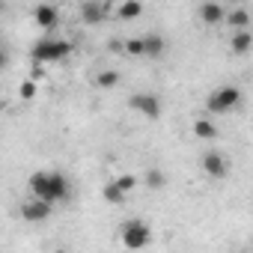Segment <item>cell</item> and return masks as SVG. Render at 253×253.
<instances>
[{"label":"cell","mask_w":253,"mask_h":253,"mask_svg":"<svg viewBox=\"0 0 253 253\" xmlns=\"http://www.w3.org/2000/svg\"><path fill=\"white\" fill-rule=\"evenodd\" d=\"M30 191H33V197H42L48 203H63V200H69L72 185L57 170H39L30 176Z\"/></svg>","instance_id":"1"},{"label":"cell","mask_w":253,"mask_h":253,"mask_svg":"<svg viewBox=\"0 0 253 253\" xmlns=\"http://www.w3.org/2000/svg\"><path fill=\"white\" fill-rule=\"evenodd\" d=\"M72 51H75L72 42L45 36V39H39V42L30 48V60H33V63H63Z\"/></svg>","instance_id":"2"},{"label":"cell","mask_w":253,"mask_h":253,"mask_svg":"<svg viewBox=\"0 0 253 253\" xmlns=\"http://www.w3.org/2000/svg\"><path fill=\"white\" fill-rule=\"evenodd\" d=\"M119 238H122V247H128V250H143L149 241H152V229L149 223L143 220H125L119 226Z\"/></svg>","instance_id":"3"},{"label":"cell","mask_w":253,"mask_h":253,"mask_svg":"<svg viewBox=\"0 0 253 253\" xmlns=\"http://www.w3.org/2000/svg\"><path fill=\"white\" fill-rule=\"evenodd\" d=\"M241 101H244V95H241L238 86H220L209 95L206 110L209 113H232L235 107H241Z\"/></svg>","instance_id":"4"},{"label":"cell","mask_w":253,"mask_h":253,"mask_svg":"<svg viewBox=\"0 0 253 253\" xmlns=\"http://www.w3.org/2000/svg\"><path fill=\"white\" fill-rule=\"evenodd\" d=\"M128 107H131L134 113L146 116V119H158V116H161V98H158L155 92H134V95L128 98Z\"/></svg>","instance_id":"5"},{"label":"cell","mask_w":253,"mask_h":253,"mask_svg":"<svg viewBox=\"0 0 253 253\" xmlns=\"http://www.w3.org/2000/svg\"><path fill=\"white\" fill-rule=\"evenodd\" d=\"M51 211H54V203H48V200H42V197H33V200H27V203L21 206V217L30 220V223H42V220H48Z\"/></svg>","instance_id":"6"},{"label":"cell","mask_w":253,"mask_h":253,"mask_svg":"<svg viewBox=\"0 0 253 253\" xmlns=\"http://www.w3.org/2000/svg\"><path fill=\"white\" fill-rule=\"evenodd\" d=\"M33 21H36V27H39V30L54 33V30H57V24H60V9H57L54 3H39V6L33 9Z\"/></svg>","instance_id":"7"},{"label":"cell","mask_w":253,"mask_h":253,"mask_svg":"<svg viewBox=\"0 0 253 253\" xmlns=\"http://www.w3.org/2000/svg\"><path fill=\"white\" fill-rule=\"evenodd\" d=\"M203 170H206V176H211L214 182H220V179H226V173H229V164H226V158L220 155V152H206L203 155Z\"/></svg>","instance_id":"8"},{"label":"cell","mask_w":253,"mask_h":253,"mask_svg":"<svg viewBox=\"0 0 253 253\" xmlns=\"http://www.w3.org/2000/svg\"><path fill=\"white\" fill-rule=\"evenodd\" d=\"M200 21L206 27H217L220 21H226V9L217 3V0H206V3L200 6Z\"/></svg>","instance_id":"9"},{"label":"cell","mask_w":253,"mask_h":253,"mask_svg":"<svg viewBox=\"0 0 253 253\" xmlns=\"http://www.w3.org/2000/svg\"><path fill=\"white\" fill-rule=\"evenodd\" d=\"M81 21H84L86 27L101 24V21H104V6L98 3V0H84V3H81Z\"/></svg>","instance_id":"10"},{"label":"cell","mask_w":253,"mask_h":253,"mask_svg":"<svg viewBox=\"0 0 253 253\" xmlns=\"http://www.w3.org/2000/svg\"><path fill=\"white\" fill-rule=\"evenodd\" d=\"M250 48H253V33H250L247 27H244V30H235L232 39H229V51L241 57V54H247Z\"/></svg>","instance_id":"11"},{"label":"cell","mask_w":253,"mask_h":253,"mask_svg":"<svg viewBox=\"0 0 253 253\" xmlns=\"http://www.w3.org/2000/svg\"><path fill=\"white\" fill-rule=\"evenodd\" d=\"M143 15V0H122L119 9H116V18L119 21H134Z\"/></svg>","instance_id":"12"},{"label":"cell","mask_w":253,"mask_h":253,"mask_svg":"<svg viewBox=\"0 0 253 253\" xmlns=\"http://www.w3.org/2000/svg\"><path fill=\"white\" fill-rule=\"evenodd\" d=\"M101 197H104L110 206H122V203H125V191H122V185H119L116 179H110V182L101 188Z\"/></svg>","instance_id":"13"},{"label":"cell","mask_w":253,"mask_h":253,"mask_svg":"<svg viewBox=\"0 0 253 253\" xmlns=\"http://www.w3.org/2000/svg\"><path fill=\"white\" fill-rule=\"evenodd\" d=\"M194 134H197L200 140H214L220 131H217V125H214L211 119H206V116H203V119H197V122H194Z\"/></svg>","instance_id":"14"},{"label":"cell","mask_w":253,"mask_h":253,"mask_svg":"<svg viewBox=\"0 0 253 253\" xmlns=\"http://www.w3.org/2000/svg\"><path fill=\"white\" fill-rule=\"evenodd\" d=\"M119 84H122V75H119L116 69H104V72L95 75V86H98V89H113V86H119Z\"/></svg>","instance_id":"15"},{"label":"cell","mask_w":253,"mask_h":253,"mask_svg":"<svg viewBox=\"0 0 253 253\" xmlns=\"http://www.w3.org/2000/svg\"><path fill=\"white\" fill-rule=\"evenodd\" d=\"M143 185H146L149 191H161V188H167V173L158 170V167H152V170L143 173Z\"/></svg>","instance_id":"16"},{"label":"cell","mask_w":253,"mask_h":253,"mask_svg":"<svg viewBox=\"0 0 253 253\" xmlns=\"http://www.w3.org/2000/svg\"><path fill=\"white\" fill-rule=\"evenodd\" d=\"M226 24H229L232 30H244V27L250 24V12H247L244 6H235L232 12H226Z\"/></svg>","instance_id":"17"},{"label":"cell","mask_w":253,"mask_h":253,"mask_svg":"<svg viewBox=\"0 0 253 253\" xmlns=\"http://www.w3.org/2000/svg\"><path fill=\"white\" fill-rule=\"evenodd\" d=\"M146 39V57L149 60H155V57H161L164 51H167V42L158 36V33H149V36H143Z\"/></svg>","instance_id":"18"},{"label":"cell","mask_w":253,"mask_h":253,"mask_svg":"<svg viewBox=\"0 0 253 253\" xmlns=\"http://www.w3.org/2000/svg\"><path fill=\"white\" fill-rule=\"evenodd\" d=\"M125 54H128V57H146V39L143 36L125 39Z\"/></svg>","instance_id":"19"},{"label":"cell","mask_w":253,"mask_h":253,"mask_svg":"<svg viewBox=\"0 0 253 253\" xmlns=\"http://www.w3.org/2000/svg\"><path fill=\"white\" fill-rule=\"evenodd\" d=\"M116 182L122 185V191H125V194H128V191H134V188H137V182H140V179H137V176H131V173H122V176H116Z\"/></svg>","instance_id":"20"},{"label":"cell","mask_w":253,"mask_h":253,"mask_svg":"<svg viewBox=\"0 0 253 253\" xmlns=\"http://www.w3.org/2000/svg\"><path fill=\"white\" fill-rule=\"evenodd\" d=\"M36 89H39V86H36V78H33V81H24V84L18 86V95H21L24 101H30V98L36 95Z\"/></svg>","instance_id":"21"},{"label":"cell","mask_w":253,"mask_h":253,"mask_svg":"<svg viewBox=\"0 0 253 253\" xmlns=\"http://www.w3.org/2000/svg\"><path fill=\"white\" fill-rule=\"evenodd\" d=\"M107 51L110 54H125V39H110L107 42Z\"/></svg>","instance_id":"22"},{"label":"cell","mask_w":253,"mask_h":253,"mask_svg":"<svg viewBox=\"0 0 253 253\" xmlns=\"http://www.w3.org/2000/svg\"><path fill=\"white\" fill-rule=\"evenodd\" d=\"M235 3H241V0H235Z\"/></svg>","instance_id":"23"}]
</instances>
